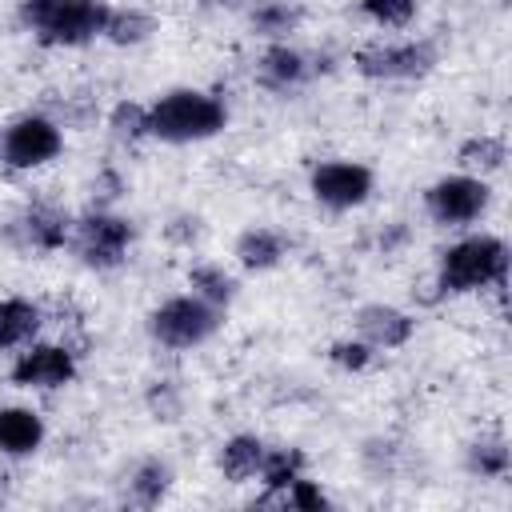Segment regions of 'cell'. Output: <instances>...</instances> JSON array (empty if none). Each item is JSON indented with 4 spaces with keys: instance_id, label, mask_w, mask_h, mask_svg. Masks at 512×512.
Returning a JSON list of instances; mask_svg holds the SVG:
<instances>
[{
    "instance_id": "18",
    "label": "cell",
    "mask_w": 512,
    "mask_h": 512,
    "mask_svg": "<svg viewBox=\"0 0 512 512\" xmlns=\"http://www.w3.org/2000/svg\"><path fill=\"white\" fill-rule=\"evenodd\" d=\"M172 488V464L160 456H144L132 472H128V500L140 508H156Z\"/></svg>"
},
{
    "instance_id": "25",
    "label": "cell",
    "mask_w": 512,
    "mask_h": 512,
    "mask_svg": "<svg viewBox=\"0 0 512 512\" xmlns=\"http://www.w3.org/2000/svg\"><path fill=\"white\" fill-rule=\"evenodd\" d=\"M108 128L120 144H136L148 136V104H136V100H120L112 112H108Z\"/></svg>"
},
{
    "instance_id": "30",
    "label": "cell",
    "mask_w": 512,
    "mask_h": 512,
    "mask_svg": "<svg viewBox=\"0 0 512 512\" xmlns=\"http://www.w3.org/2000/svg\"><path fill=\"white\" fill-rule=\"evenodd\" d=\"M168 240H176V244H192V240H200V232H204V224L196 220V216H176L168 228Z\"/></svg>"
},
{
    "instance_id": "24",
    "label": "cell",
    "mask_w": 512,
    "mask_h": 512,
    "mask_svg": "<svg viewBox=\"0 0 512 512\" xmlns=\"http://www.w3.org/2000/svg\"><path fill=\"white\" fill-rule=\"evenodd\" d=\"M248 24H252V32H256V36L284 40L288 32H296V24H300V8H296V4H288V0H264V4H256V8H252Z\"/></svg>"
},
{
    "instance_id": "14",
    "label": "cell",
    "mask_w": 512,
    "mask_h": 512,
    "mask_svg": "<svg viewBox=\"0 0 512 512\" xmlns=\"http://www.w3.org/2000/svg\"><path fill=\"white\" fill-rule=\"evenodd\" d=\"M44 444V416L24 404L0 408V456H32Z\"/></svg>"
},
{
    "instance_id": "28",
    "label": "cell",
    "mask_w": 512,
    "mask_h": 512,
    "mask_svg": "<svg viewBox=\"0 0 512 512\" xmlns=\"http://www.w3.org/2000/svg\"><path fill=\"white\" fill-rule=\"evenodd\" d=\"M144 404H148V412H152L156 420H164V424H176L180 412H184V400H180L176 384H168V380H156V384L144 392Z\"/></svg>"
},
{
    "instance_id": "2",
    "label": "cell",
    "mask_w": 512,
    "mask_h": 512,
    "mask_svg": "<svg viewBox=\"0 0 512 512\" xmlns=\"http://www.w3.org/2000/svg\"><path fill=\"white\" fill-rule=\"evenodd\" d=\"M228 128V108L204 88H172L148 104V136L164 144H200Z\"/></svg>"
},
{
    "instance_id": "31",
    "label": "cell",
    "mask_w": 512,
    "mask_h": 512,
    "mask_svg": "<svg viewBox=\"0 0 512 512\" xmlns=\"http://www.w3.org/2000/svg\"><path fill=\"white\" fill-rule=\"evenodd\" d=\"M120 188H124V184H120V176H116L112 168H104V172H100V180L92 184V192H100V196H96V208H108V204L120 196Z\"/></svg>"
},
{
    "instance_id": "23",
    "label": "cell",
    "mask_w": 512,
    "mask_h": 512,
    "mask_svg": "<svg viewBox=\"0 0 512 512\" xmlns=\"http://www.w3.org/2000/svg\"><path fill=\"white\" fill-rule=\"evenodd\" d=\"M152 32H156V20H152L148 12H140V8H112L100 40H108V44H116V48H136V44H144Z\"/></svg>"
},
{
    "instance_id": "3",
    "label": "cell",
    "mask_w": 512,
    "mask_h": 512,
    "mask_svg": "<svg viewBox=\"0 0 512 512\" xmlns=\"http://www.w3.org/2000/svg\"><path fill=\"white\" fill-rule=\"evenodd\" d=\"M112 4L104 0H20V24L44 48H80L104 36Z\"/></svg>"
},
{
    "instance_id": "20",
    "label": "cell",
    "mask_w": 512,
    "mask_h": 512,
    "mask_svg": "<svg viewBox=\"0 0 512 512\" xmlns=\"http://www.w3.org/2000/svg\"><path fill=\"white\" fill-rule=\"evenodd\" d=\"M188 288H192L200 300L216 304V308H228V304L240 296V280H236L224 264H212V260L188 268Z\"/></svg>"
},
{
    "instance_id": "27",
    "label": "cell",
    "mask_w": 512,
    "mask_h": 512,
    "mask_svg": "<svg viewBox=\"0 0 512 512\" xmlns=\"http://www.w3.org/2000/svg\"><path fill=\"white\" fill-rule=\"evenodd\" d=\"M360 12L380 28H404L416 16V0H360Z\"/></svg>"
},
{
    "instance_id": "15",
    "label": "cell",
    "mask_w": 512,
    "mask_h": 512,
    "mask_svg": "<svg viewBox=\"0 0 512 512\" xmlns=\"http://www.w3.org/2000/svg\"><path fill=\"white\" fill-rule=\"evenodd\" d=\"M232 256H236V264L248 268V272H268V268H276V264L288 256V240H284V232H276V228L252 224V228H244V232L236 236Z\"/></svg>"
},
{
    "instance_id": "29",
    "label": "cell",
    "mask_w": 512,
    "mask_h": 512,
    "mask_svg": "<svg viewBox=\"0 0 512 512\" xmlns=\"http://www.w3.org/2000/svg\"><path fill=\"white\" fill-rule=\"evenodd\" d=\"M372 356H376V348H368L360 336H356V340H336V344L328 348V360H332L336 368H344V372H364V368L372 364Z\"/></svg>"
},
{
    "instance_id": "26",
    "label": "cell",
    "mask_w": 512,
    "mask_h": 512,
    "mask_svg": "<svg viewBox=\"0 0 512 512\" xmlns=\"http://www.w3.org/2000/svg\"><path fill=\"white\" fill-rule=\"evenodd\" d=\"M276 504H284V508H296V512H324L332 500H328V492L316 484V480H308V476H296L284 492H276L272 496Z\"/></svg>"
},
{
    "instance_id": "12",
    "label": "cell",
    "mask_w": 512,
    "mask_h": 512,
    "mask_svg": "<svg viewBox=\"0 0 512 512\" xmlns=\"http://www.w3.org/2000/svg\"><path fill=\"white\" fill-rule=\"evenodd\" d=\"M16 240L28 248V252H56L68 244V232H72V216L56 204H28L16 224H12Z\"/></svg>"
},
{
    "instance_id": "1",
    "label": "cell",
    "mask_w": 512,
    "mask_h": 512,
    "mask_svg": "<svg viewBox=\"0 0 512 512\" xmlns=\"http://www.w3.org/2000/svg\"><path fill=\"white\" fill-rule=\"evenodd\" d=\"M508 280V244L492 232H472L448 244L436 260V292L468 296L484 288H504Z\"/></svg>"
},
{
    "instance_id": "21",
    "label": "cell",
    "mask_w": 512,
    "mask_h": 512,
    "mask_svg": "<svg viewBox=\"0 0 512 512\" xmlns=\"http://www.w3.org/2000/svg\"><path fill=\"white\" fill-rule=\"evenodd\" d=\"M464 468L480 480H504L512 468V452L504 444V436H480L464 448Z\"/></svg>"
},
{
    "instance_id": "7",
    "label": "cell",
    "mask_w": 512,
    "mask_h": 512,
    "mask_svg": "<svg viewBox=\"0 0 512 512\" xmlns=\"http://www.w3.org/2000/svg\"><path fill=\"white\" fill-rule=\"evenodd\" d=\"M64 152V132L40 112H24L0 128V164L12 172H32Z\"/></svg>"
},
{
    "instance_id": "10",
    "label": "cell",
    "mask_w": 512,
    "mask_h": 512,
    "mask_svg": "<svg viewBox=\"0 0 512 512\" xmlns=\"http://www.w3.org/2000/svg\"><path fill=\"white\" fill-rule=\"evenodd\" d=\"M8 380H12L16 388H40V392L64 388V384L76 380V352H72L68 344L32 340V344H24V352L12 360Z\"/></svg>"
},
{
    "instance_id": "8",
    "label": "cell",
    "mask_w": 512,
    "mask_h": 512,
    "mask_svg": "<svg viewBox=\"0 0 512 512\" xmlns=\"http://www.w3.org/2000/svg\"><path fill=\"white\" fill-rule=\"evenodd\" d=\"M440 64V48L432 40H376L356 48L352 68L364 80H420Z\"/></svg>"
},
{
    "instance_id": "19",
    "label": "cell",
    "mask_w": 512,
    "mask_h": 512,
    "mask_svg": "<svg viewBox=\"0 0 512 512\" xmlns=\"http://www.w3.org/2000/svg\"><path fill=\"white\" fill-rule=\"evenodd\" d=\"M456 160H460V168L464 172H472V176H492V172H500L504 164H508V140L504 136H496V132H480V136H468L460 148H456Z\"/></svg>"
},
{
    "instance_id": "5",
    "label": "cell",
    "mask_w": 512,
    "mask_h": 512,
    "mask_svg": "<svg viewBox=\"0 0 512 512\" xmlns=\"http://www.w3.org/2000/svg\"><path fill=\"white\" fill-rule=\"evenodd\" d=\"M68 248L76 252V260L92 272H112L128 260L132 248V224L108 208H88L84 216L72 220L68 232Z\"/></svg>"
},
{
    "instance_id": "11",
    "label": "cell",
    "mask_w": 512,
    "mask_h": 512,
    "mask_svg": "<svg viewBox=\"0 0 512 512\" xmlns=\"http://www.w3.org/2000/svg\"><path fill=\"white\" fill-rule=\"evenodd\" d=\"M316 72H320V64H316L308 52L292 48L288 40H272V44L260 52V60H256V84L268 88V92H296V88H304Z\"/></svg>"
},
{
    "instance_id": "13",
    "label": "cell",
    "mask_w": 512,
    "mask_h": 512,
    "mask_svg": "<svg viewBox=\"0 0 512 512\" xmlns=\"http://www.w3.org/2000/svg\"><path fill=\"white\" fill-rule=\"evenodd\" d=\"M412 332H416V320L396 304H364L356 312V336L376 352L404 348L412 340Z\"/></svg>"
},
{
    "instance_id": "17",
    "label": "cell",
    "mask_w": 512,
    "mask_h": 512,
    "mask_svg": "<svg viewBox=\"0 0 512 512\" xmlns=\"http://www.w3.org/2000/svg\"><path fill=\"white\" fill-rule=\"evenodd\" d=\"M264 452H268V444H264L260 436H252V432H236V436H228V440L220 444L216 464H220L224 480H232V484H248V480L260 476Z\"/></svg>"
},
{
    "instance_id": "9",
    "label": "cell",
    "mask_w": 512,
    "mask_h": 512,
    "mask_svg": "<svg viewBox=\"0 0 512 512\" xmlns=\"http://www.w3.org/2000/svg\"><path fill=\"white\" fill-rule=\"evenodd\" d=\"M372 188H376V176L360 160H320L308 176L312 200L328 212H352V208L368 204Z\"/></svg>"
},
{
    "instance_id": "16",
    "label": "cell",
    "mask_w": 512,
    "mask_h": 512,
    "mask_svg": "<svg viewBox=\"0 0 512 512\" xmlns=\"http://www.w3.org/2000/svg\"><path fill=\"white\" fill-rule=\"evenodd\" d=\"M44 324V308L28 296H4L0 300V352H12V348H24L36 340Z\"/></svg>"
},
{
    "instance_id": "22",
    "label": "cell",
    "mask_w": 512,
    "mask_h": 512,
    "mask_svg": "<svg viewBox=\"0 0 512 512\" xmlns=\"http://www.w3.org/2000/svg\"><path fill=\"white\" fill-rule=\"evenodd\" d=\"M304 452L300 448H268L264 452V464H260V484H264V496L260 500H272L276 492H284L296 476H304Z\"/></svg>"
},
{
    "instance_id": "6",
    "label": "cell",
    "mask_w": 512,
    "mask_h": 512,
    "mask_svg": "<svg viewBox=\"0 0 512 512\" xmlns=\"http://www.w3.org/2000/svg\"><path fill=\"white\" fill-rule=\"evenodd\" d=\"M488 208H492V188L484 176H472V172H452L424 188V212L440 228L476 224Z\"/></svg>"
},
{
    "instance_id": "4",
    "label": "cell",
    "mask_w": 512,
    "mask_h": 512,
    "mask_svg": "<svg viewBox=\"0 0 512 512\" xmlns=\"http://www.w3.org/2000/svg\"><path fill=\"white\" fill-rule=\"evenodd\" d=\"M220 324H224V308L200 300L196 292L172 296V300H164L148 312V336L160 348H172V352L200 348L204 340H212L220 332Z\"/></svg>"
},
{
    "instance_id": "32",
    "label": "cell",
    "mask_w": 512,
    "mask_h": 512,
    "mask_svg": "<svg viewBox=\"0 0 512 512\" xmlns=\"http://www.w3.org/2000/svg\"><path fill=\"white\" fill-rule=\"evenodd\" d=\"M404 236H408V228H404V224H392V232H388V236H380V248H384V252H392Z\"/></svg>"
}]
</instances>
